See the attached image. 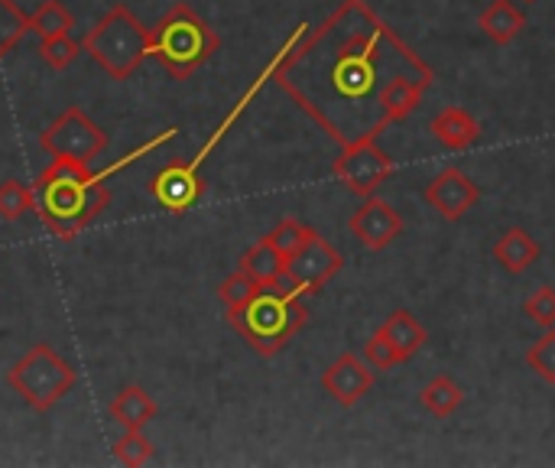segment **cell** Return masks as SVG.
I'll use <instances>...</instances> for the list:
<instances>
[{"mask_svg":"<svg viewBox=\"0 0 555 468\" xmlns=\"http://www.w3.org/2000/svg\"><path fill=\"white\" fill-rule=\"evenodd\" d=\"M81 52H85V49H81V42H75V39H72V33L39 39V55H42V62H46L52 72H65V68L81 55Z\"/></svg>","mask_w":555,"mask_h":468,"instance_id":"cell-24","label":"cell"},{"mask_svg":"<svg viewBox=\"0 0 555 468\" xmlns=\"http://www.w3.org/2000/svg\"><path fill=\"white\" fill-rule=\"evenodd\" d=\"M260 293V283L247 274V270H234L231 277H224L221 280V287H218V300L224 303V313H234V309H241L244 303H250L254 296Z\"/></svg>","mask_w":555,"mask_h":468,"instance_id":"cell-23","label":"cell"},{"mask_svg":"<svg viewBox=\"0 0 555 468\" xmlns=\"http://www.w3.org/2000/svg\"><path fill=\"white\" fill-rule=\"evenodd\" d=\"M543 257V244L527 228H507L494 244V261L504 274L520 277Z\"/></svg>","mask_w":555,"mask_h":468,"instance_id":"cell-14","label":"cell"},{"mask_svg":"<svg viewBox=\"0 0 555 468\" xmlns=\"http://www.w3.org/2000/svg\"><path fill=\"white\" fill-rule=\"evenodd\" d=\"M228 326L263 358L280 355L309 322V309L299 293H293L289 280H276L260 287V293L234 313H224Z\"/></svg>","mask_w":555,"mask_h":468,"instance_id":"cell-3","label":"cell"},{"mask_svg":"<svg viewBox=\"0 0 555 468\" xmlns=\"http://www.w3.org/2000/svg\"><path fill=\"white\" fill-rule=\"evenodd\" d=\"M39 208V195L33 186L20 179H3L0 182V218L3 222H20L23 215Z\"/></svg>","mask_w":555,"mask_h":468,"instance_id":"cell-21","label":"cell"},{"mask_svg":"<svg viewBox=\"0 0 555 468\" xmlns=\"http://www.w3.org/2000/svg\"><path fill=\"white\" fill-rule=\"evenodd\" d=\"M114 459L127 468L146 466L153 459V443L143 437V430H124V437L114 443Z\"/></svg>","mask_w":555,"mask_h":468,"instance_id":"cell-26","label":"cell"},{"mask_svg":"<svg viewBox=\"0 0 555 468\" xmlns=\"http://www.w3.org/2000/svg\"><path fill=\"white\" fill-rule=\"evenodd\" d=\"M322 388H325V394H332L335 404H341V407H358V404L371 394V388H374V368H371L361 355L345 352V355H338V358L325 368Z\"/></svg>","mask_w":555,"mask_h":468,"instance_id":"cell-12","label":"cell"},{"mask_svg":"<svg viewBox=\"0 0 555 468\" xmlns=\"http://www.w3.org/2000/svg\"><path fill=\"white\" fill-rule=\"evenodd\" d=\"M380 332L393 342V349L410 362L426 342H429V332L420 326V319L410 313V309H397V313H390L387 316V322L380 326Z\"/></svg>","mask_w":555,"mask_h":468,"instance_id":"cell-18","label":"cell"},{"mask_svg":"<svg viewBox=\"0 0 555 468\" xmlns=\"http://www.w3.org/2000/svg\"><path fill=\"white\" fill-rule=\"evenodd\" d=\"M39 147L49 156H68V160H81L91 163L94 156L104 153L107 147V130L98 127L85 107H65L42 134H39Z\"/></svg>","mask_w":555,"mask_h":468,"instance_id":"cell-7","label":"cell"},{"mask_svg":"<svg viewBox=\"0 0 555 468\" xmlns=\"http://www.w3.org/2000/svg\"><path fill=\"white\" fill-rule=\"evenodd\" d=\"M527 365L543 378L555 384V329H546L527 352Z\"/></svg>","mask_w":555,"mask_h":468,"instance_id":"cell-29","label":"cell"},{"mask_svg":"<svg viewBox=\"0 0 555 468\" xmlns=\"http://www.w3.org/2000/svg\"><path fill=\"white\" fill-rule=\"evenodd\" d=\"M107 414L124 430H146L156 420L159 407H156V401L140 384H127V388L117 391V397L111 401Z\"/></svg>","mask_w":555,"mask_h":468,"instance_id":"cell-16","label":"cell"},{"mask_svg":"<svg viewBox=\"0 0 555 468\" xmlns=\"http://www.w3.org/2000/svg\"><path fill=\"white\" fill-rule=\"evenodd\" d=\"M341 267H345V257H341L319 231H312V235L306 238V244L286 261V280H289L293 293L312 296V293H319Z\"/></svg>","mask_w":555,"mask_h":468,"instance_id":"cell-9","label":"cell"},{"mask_svg":"<svg viewBox=\"0 0 555 468\" xmlns=\"http://www.w3.org/2000/svg\"><path fill=\"white\" fill-rule=\"evenodd\" d=\"M78 375L75 368L46 342H36L10 371H7V384L10 391L33 407L36 414H49L59 401L68 397V391L75 388Z\"/></svg>","mask_w":555,"mask_h":468,"instance_id":"cell-6","label":"cell"},{"mask_svg":"<svg viewBox=\"0 0 555 468\" xmlns=\"http://www.w3.org/2000/svg\"><path fill=\"white\" fill-rule=\"evenodd\" d=\"M81 49L94 59V65H101L117 81H127L153 55L150 29L124 3H114L88 29V36L81 39Z\"/></svg>","mask_w":555,"mask_h":468,"instance_id":"cell-5","label":"cell"},{"mask_svg":"<svg viewBox=\"0 0 555 468\" xmlns=\"http://www.w3.org/2000/svg\"><path fill=\"white\" fill-rule=\"evenodd\" d=\"M524 3H537V0H524Z\"/></svg>","mask_w":555,"mask_h":468,"instance_id":"cell-31","label":"cell"},{"mask_svg":"<svg viewBox=\"0 0 555 468\" xmlns=\"http://www.w3.org/2000/svg\"><path fill=\"white\" fill-rule=\"evenodd\" d=\"M420 404H423V410H429L433 417L446 420V417H452V414L465 404V391H462L459 381L439 375V378H433V381L420 391Z\"/></svg>","mask_w":555,"mask_h":468,"instance_id":"cell-20","label":"cell"},{"mask_svg":"<svg viewBox=\"0 0 555 468\" xmlns=\"http://www.w3.org/2000/svg\"><path fill=\"white\" fill-rule=\"evenodd\" d=\"M202 192H205V179L192 173L185 163H169L150 179V195L172 215L189 212L202 199Z\"/></svg>","mask_w":555,"mask_h":468,"instance_id":"cell-13","label":"cell"},{"mask_svg":"<svg viewBox=\"0 0 555 468\" xmlns=\"http://www.w3.org/2000/svg\"><path fill=\"white\" fill-rule=\"evenodd\" d=\"M312 235V228L309 225H302V222H296V218H283L270 235H267V241L289 261L302 244H306V238Z\"/></svg>","mask_w":555,"mask_h":468,"instance_id":"cell-27","label":"cell"},{"mask_svg":"<svg viewBox=\"0 0 555 468\" xmlns=\"http://www.w3.org/2000/svg\"><path fill=\"white\" fill-rule=\"evenodd\" d=\"M176 134V127H166L156 140L137 147L130 156H120L114 166L107 169H91L81 160H68V156H52V163L39 173V218L42 225L59 238V241H72L78 231H85L88 225H94L107 205H111V189L107 179L117 176L120 169H127L130 163H137L140 156H146L150 150L169 143Z\"/></svg>","mask_w":555,"mask_h":468,"instance_id":"cell-2","label":"cell"},{"mask_svg":"<svg viewBox=\"0 0 555 468\" xmlns=\"http://www.w3.org/2000/svg\"><path fill=\"white\" fill-rule=\"evenodd\" d=\"M524 313L543 326V329H553L555 326V287H540L527 303H524Z\"/></svg>","mask_w":555,"mask_h":468,"instance_id":"cell-30","label":"cell"},{"mask_svg":"<svg viewBox=\"0 0 555 468\" xmlns=\"http://www.w3.org/2000/svg\"><path fill=\"white\" fill-rule=\"evenodd\" d=\"M361 358H364L374 371H393L397 365H403V362H406L380 329L364 342V355H361Z\"/></svg>","mask_w":555,"mask_h":468,"instance_id":"cell-28","label":"cell"},{"mask_svg":"<svg viewBox=\"0 0 555 468\" xmlns=\"http://www.w3.org/2000/svg\"><path fill=\"white\" fill-rule=\"evenodd\" d=\"M335 176L351 195L367 199L393 176V160L387 150L377 147V140H358L341 147L335 160Z\"/></svg>","mask_w":555,"mask_h":468,"instance_id":"cell-8","label":"cell"},{"mask_svg":"<svg viewBox=\"0 0 555 468\" xmlns=\"http://www.w3.org/2000/svg\"><path fill=\"white\" fill-rule=\"evenodd\" d=\"M429 134H433L446 150L462 153V150H468V147L478 143L481 124H478L465 107H446V111H439V114L429 121Z\"/></svg>","mask_w":555,"mask_h":468,"instance_id":"cell-15","label":"cell"},{"mask_svg":"<svg viewBox=\"0 0 555 468\" xmlns=\"http://www.w3.org/2000/svg\"><path fill=\"white\" fill-rule=\"evenodd\" d=\"M478 26L481 33L498 42V46H507L514 42L524 29H527V13L514 3V0H491L481 16H478Z\"/></svg>","mask_w":555,"mask_h":468,"instance_id":"cell-17","label":"cell"},{"mask_svg":"<svg viewBox=\"0 0 555 468\" xmlns=\"http://www.w3.org/2000/svg\"><path fill=\"white\" fill-rule=\"evenodd\" d=\"M29 33V13H23L13 0H0V59Z\"/></svg>","mask_w":555,"mask_h":468,"instance_id":"cell-25","label":"cell"},{"mask_svg":"<svg viewBox=\"0 0 555 468\" xmlns=\"http://www.w3.org/2000/svg\"><path fill=\"white\" fill-rule=\"evenodd\" d=\"M348 228H351V235L361 241V248H367V251H384V248H390V244L403 235L406 225H403V215H400L387 199L367 195V199L354 208Z\"/></svg>","mask_w":555,"mask_h":468,"instance_id":"cell-10","label":"cell"},{"mask_svg":"<svg viewBox=\"0 0 555 468\" xmlns=\"http://www.w3.org/2000/svg\"><path fill=\"white\" fill-rule=\"evenodd\" d=\"M241 270H247L260 287H270V283H276V280H283L286 277V257L267 241V238H260L244 257H241V264H237Z\"/></svg>","mask_w":555,"mask_h":468,"instance_id":"cell-19","label":"cell"},{"mask_svg":"<svg viewBox=\"0 0 555 468\" xmlns=\"http://www.w3.org/2000/svg\"><path fill=\"white\" fill-rule=\"evenodd\" d=\"M150 46H153V59L172 78H189L221 49V39L198 10L179 0L150 29Z\"/></svg>","mask_w":555,"mask_h":468,"instance_id":"cell-4","label":"cell"},{"mask_svg":"<svg viewBox=\"0 0 555 468\" xmlns=\"http://www.w3.org/2000/svg\"><path fill=\"white\" fill-rule=\"evenodd\" d=\"M273 81L335 143L348 147L406 121L436 72L364 0H341L315 29L296 26L280 46Z\"/></svg>","mask_w":555,"mask_h":468,"instance_id":"cell-1","label":"cell"},{"mask_svg":"<svg viewBox=\"0 0 555 468\" xmlns=\"http://www.w3.org/2000/svg\"><path fill=\"white\" fill-rule=\"evenodd\" d=\"M481 199V186L465 176L462 169L449 166L442 169L429 186H426V202L446 218V222H462Z\"/></svg>","mask_w":555,"mask_h":468,"instance_id":"cell-11","label":"cell"},{"mask_svg":"<svg viewBox=\"0 0 555 468\" xmlns=\"http://www.w3.org/2000/svg\"><path fill=\"white\" fill-rule=\"evenodd\" d=\"M72 26H75V20L62 0H46L36 13H29V33H36L39 39L65 36V33H72Z\"/></svg>","mask_w":555,"mask_h":468,"instance_id":"cell-22","label":"cell"}]
</instances>
